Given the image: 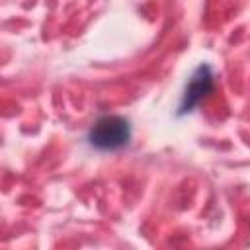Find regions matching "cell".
<instances>
[{
	"instance_id": "cell-2",
	"label": "cell",
	"mask_w": 250,
	"mask_h": 250,
	"mask_svg": "<svg viewBox=\"0 0 250 250\" xmlns=\"http://www.w3.org/2000/svg\"><path fill=\"white\" fill-rule=\"evenodd\" d=\"M211 90H213L211 66L199 64L195 68V72L191 74V78L188 80V84H186V90H184V96H182V102H180V107H178V115L191 113L203 102V98L209 96Z\"/></svg>"
},
{
	"instance_id": "cell-1",
	"label": "cell",
	"mask_w": 250,
	"mask_h": 250,
	"mask_svg": "<svg viewBox=\"0 0 250 250\" xmlns=\"http://www.w3.org/2000/svg\"><path fill=\"white\" fill-rule=\"evenodd\" d=\"M131 123L121 115H102L96 119L86 135L88 145L100 152H115L129 145Z\"/></svg>"
}]
</instances>
